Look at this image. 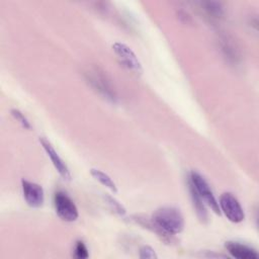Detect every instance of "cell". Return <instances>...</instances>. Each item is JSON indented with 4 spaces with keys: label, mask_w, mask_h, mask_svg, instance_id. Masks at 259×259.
Listing matches in <instances>:
<instances>
[{
    "label": "cell",
    "mask_w": 259,
    "mask_h": 259,
    "mask_svg": "<svg viewBox=\"0 0 259 259\" xmlns=\"http://www.w3.org/2000/svg\"><path fill=\"white\" fill-rule=\"evenodd\" d=\"M151 219L165 232L175 236L184 229V218L179 208L175 206H161L157 208Z\"/></svg>",
    "instance_id": "1"
},
{
    "label": "cell",
    "mask_w": 259,
    "mask_h": 259,
    "mask_svg": "<svg viewBox=\"0 0 259 259\" xmlns=\"http://www.w3.org/2000/svg\"><path fill=\"white\" fill-rule=\"evenodd\" d=\"M86 82L95 90L99 95L109 102L115 103L117 101V94L112 86L109 78L103 71L98 68H92L85 72Z\"/></svg>",
    "instance_id": "2"
},
{
    "label": "cell",
    "mask_w": 259,
    "mask_h": 259,
    "mask_svg": "<svg viewBox=\"0 0 259 259\" xmlns=\"http://www.w3.org/2000/svg\"><path fill=\"white\" fill-rule=\"evenodd\" d=\"M188 181L193 185V187L195 188V190L197 191L199 196L202 198L204 203L208 207H210V209L214 213L220 214L221 210H220L219 202L215 199L213 192H212L208 182L205 180V178L200 173H198L196 171H190L189 175H188Z\"/></svg>",
    "instance_id": "3"
},
{
    "label": "cell",
    "mask_w": 259,
    "mask_h": 259,
    "mask_svg": "<svg viewBox=\"0 0 259 259\" xmlns=\"http://www.w3.org/2000/svg\"><path fill=\"white\" fill-rule=\"evenodd\" d=\"M54 206L56 213L64 222L72 223L79 217V211L75 202L64 191L59 190L54 194Z\"/></svg>",
    "instance_id": "4"
},
{
    "label": "cell",
    "mask_w": 259,
    "mask_h": 259,
    "mask_svg": "<svg viewBox=\"0 0 259 259\" xmlns=\"http://www.w3.org/2000/svg\"><path fill=\"white\" fill-rule=\"evenodd\" d=\"M220 210L232 223L238 224L244 221L245 212L239 200L231 192H225L220 196Z\"/></svg>",
    "instance_id": "5"
},
{
    "label": "cell",
    "mask_w": 259,
    "mask_h": 259,
    "mask_svg": "<svg viewBox=\"0 0 259 259\" xmlns=\"http://www.w3.org/2000/svg\"><path fill=\"white\" fill-rule=\"evenodd\" d=\"M112 51L117 57L119 63L128 71L136 75H141L143 72L142 64L139 61L134 51L125 44L116 41L112 45Z\"/></svg>",
    "instance_id": "6"
},
{
    "label": "cell",
    "mask_w": 259,
    "mask_h": 259,
    "mask_svg": "<svg viewBox=\"0 0 259 259\" xmlns=\"http://www.w3.org/2000/svg\"><path fill=\"white\" fill-rule=\"evenodd\" d=\"M21 189L25 202L32 208H38L42 206L45 202V191L42 187L26 179L21 180Z\"/></svg>",
    "instance_id": "7"
},
{
    "label": "cell",
    "mask_w": 259,
    "mask_h": 259,
    "mask_svg": "<svg viewBox=\"0 0 259 259\" xmlns=\"http://www.w3.org/2000/svg\"><path fill=\"white\" fill-rule=\"evenodd\" d=\"M39 143L44 150L46 151L48 157L51 159L55 169L58 171L60 176L65 180H71V172L67 166V164L64 162V160L59 156L57 151L54 149L53 145L45 138H39Z\"/></svg>",
    "instance_id": "8"
},
{
    "label": "cell",
    "mask_w": 259,
    "mask_h": 259,
    "mask_svg": "<svg viewBox=\"0 0 259 259\" xmlns=\"http://www.w3.org/2000/svg\"><path fill=\"white\" fill-rule=\"evenodd\" d=\"M132 220L136 224L140 225L141 227L155 233L161 240H163L167 244H172L173 242L176 241L173 235H171V234L165 232L163 229H161L151 218H147L142 214H135L132 217Z\"/></svg>",
    "instance_id": "9"
},
{
    "label": "cell",
    "mask_w": 259,
    "mask_h": 259,
    "mask_svg": "<svg viewBox=\"0 0 259 259\" xmlns=\"http://www.w3.org/2000/svg\"><path fill=\"white\" fill-rule=\"evenodd\" d=\"M225 248L232 257L237 259H258L259 258L257 251L246 244H242L235 241H229V242H226Z\"/></svg>",
    "instance_id": "10"
},
{
    "label": "cell",
    "mask_w": 259,
    "mask_h": 259,
    "mask_svg": "<svg viewBox=\"0 0 259 259\" xmlns=\"http://www.w3.org/2000/svg\"><path fill=\"white\" fill-rule=\"evenodd\" d=\"M188 181V180H187ZM188 190L190 194V199L193 205V208L195 209L196 215L199 219L201 223H206L207 222V210L205 207V203L202 200V198L199 196L193 185L188 181Z\"/></svg>",
    "instance_id": "11"
},
{
    "label": "cell",
    "mask_w": 259,
    "mask_h": 259,
    "mask_svg": "<svg viewBox=\"0 0 259 259\" xmlns=\"http://www.w3.org/2000/svg\"><path fill=\"white\" fill-rule=\"evenodd\" d=\"M201 7L206 15L212 19H219L224 14V7L221 2L215 1H207L202 2Z\"/></svg>",
    "instance_id": "12"
},
{
    "label": "cell",
    "mask_w": 259,
    "mask_h": 259,
    "mask_svg": "<svg viewBox=\"0 0 259 259\" xmlns=\"http://www.w3.org/2000/svg\"><path fill=\"white\" fill-rule=\"evenodd\" d=\"M90 174L92 175V177L94 179H96L100 184H102L103 186H105L106 188H108L110 191L112 192H117V187L115 185V183L113 182V180L104 172H102L101 170L98 169H94L92 168L90 170Z\"/></svg>",
    "instance_id": "13"
},
{
    "label": "cell",
    "mask_w": 259,
    "mask_h": 259,
    "mask_svg": "<svg viewBox=\"0 0 259 259\" xmlns=\"http://www.w3.org/2000/svg\"><path fill=\"white\" fill-rule=\"evenodd\" d=\"M105 198H106V201L109 204L110 208L113 209L114 212H116L120 217H123L125 214L126 210H125L124 206L119 201H117L114 197H112L110 195H105Z\"/></svg>",
    "instance_id": "14"
},
{
    "label": "cell",
    "mask_w": 259,
    "mask_h": 259,
    "mask_svg": "<svg viewBox=\"0 0 259 259\" xmlns=\"http://www.w3.org/2000/svg\"><path fill=\"white\" fill-rule=\"evenodd\" d=\"M75 258L77 259H85L88 258L89 256V252L88 249L86 247V245L84 244L83 241H77L75 243V247H74V255Z\"/></svg>",
    "instance_id": "15"
},
{
    "label": "cell",
    "mask_w": 259,
    "mask_h": 259,
    "mask_svg": "<svg viewBox=\"0 0 259 259\" xmlns=\"http://www.w3.org/2000/svg\"><path fill=\"white\" fill-rule=\"evenodd\" d=\"M11 114L24 128H26V130L31 128L30 122L28 121V119L25 117V115L20 110H18L16 108H13V109H11Z\"/></svg>",
    "instance_id": "16"
},
{
    "label": "cell",
    "mask_w": 259,
    "mask_h": 259,
    "mask_svg": "<svg viewBox=\"0 0 259 259\" xmlns=\"http://www.w3.org/2000/svg\"><path fill=\"white\" fill-rule=\"evenodd\" d=\"M139 257L142 259H156L158 256L155 250L150 246H143L139 251Z\"/></svg>",
    "instance_id": "17"
}]
</instances>
